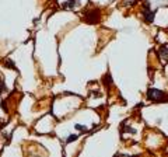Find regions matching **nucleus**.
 I'll list each match as a JSON object with an SVG mask.
<instances>
[{
    "label": "nucleus",
    "instance_id": "nucleus-1",
    "mask_svg": "<svg viewBox=\"0 0 168 157\" xmlns=\"http://www.w3.org/2000/svg\"><path fill=\"white\" fill-rule=\"evenodd\" d=\"M147 98L151 100V101H156V103H160L164 98V93L161 90H157V88H150L147 91Z\"/></svg>",
    "mask_w": 168,
    "mask_h": 157
},
{
    "label": "nucleus",
    "instance_id": "nucleus-2",
    "mask_svg": "<svg viewBox=\"0 0 168 157\" xmlns=\"http://www.w3.org/2000/svg\"><path fill=\"white\" fill-rule=\"evenodd\" d=\"M143 16H144V20L147 22H153V20H154V11H151L148 9V6H146L144 10H143Z\"/></svg>",
    "mask_w": 168,
    "mask_h": 157
},
{
    "label": "nucleus",
    "instance_id": "nucleus-3",
    "mask_svg": "<svg viewBox=\"0 0 168 157\" xmlns=\"http://www.w3.org/2000/svg\"><path fill=\"white\" fill-rule=\"evenodd\" d=\"M79 4V0H69L67 3H64V7L66 9H70V7H74V6Z\"/></svg>",
    "mask_w": 168,
    "mask_h": 157
},
{
    "label": "nucleus",
    "instance_id": "nucleus-4",
    "mask_svg": "<svg viewBox=\"0 0 168 157\" xmlns=\"http://www.w3.org/2000/svg\"><path fill=\"white\" fill-rule=\"evenodd\" d=\"M160 55H161V58H164V59H168V49L165 46H163V48L160 49Z\"/></svg>",
    "mask_w": 168,
    "mask_h": 157
},
{
    "label": "nucleus",
    "instance_id": "nucleus-5",
    "mask_svg": "<svg viewBox=\"0 0 168 157\" xmlns=\"http://www.w3.org/2000/svg\"><path fill=\"white\" fill-rule=\"evenodd\" d=\"M77 139V136L76 135H73V136H69V139H67V142H72V140H76Z\"/></svg>",
    "mask_w": 168,
    "mask_h": 157
},
{
    "label": "nucleus",
    "instance_id": "nucleus-6",
    "mask_svg": "<svg viewBox=\"0 0 168 157\" xmlns=\"http://www.w3.org/2000/svg\"><path fill=\"white\" fill-rule=\"evenodd\" d=\"M76 129H79V130H85V128H84V126H81V125H76Z\"/></svg>",
    "mask_w": 168,
    "mask_h": 157
},
{
    "label": "nucleus",
    "instance_id": "nucleus-7",
    "mask_svg": "<svg viewBox=\"0 0 168 157\" xmlns=\"http://www.w3.org/2000/svg\"><path fill=\"white\" fill-rule=\"evenodd\" d=\"M0 91H4V86H3V81H0Z\"/></svg>",
    "mask_w": 168,
    "mask_h": 157
},
{
    "label": "nucleus",
    "instance_id": "nucleus-8",
    "mask_svg": "<svg viewBox=\"0 0 168 157\" xmlns=\"http://www.w3.org/2000/svg\"><path fill=\"white\" fill-rule=\"evenodd\" d=\"M167 1H168V0H167Z\"/></svg>",
    "mask_w": 168,
    "mask_h": 157
}]
</instances>
